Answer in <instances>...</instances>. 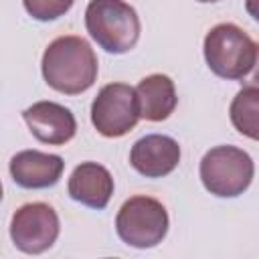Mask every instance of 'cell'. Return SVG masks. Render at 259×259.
Wrapping results in <instances>:
<instances>
[{"mask_svg": "<svg viewBox=\"0 0 259 259\" xmlns=\"http://www.w3.org/2000/svg\"><path fill=\"white\" fill-rule=\"evenodd\" d=\"M138 113L148 121H164L176 109L178 97L174 81L168 75L154 73L144 77L136 87Z\"/></svg>", "mask_w": 259, "mask_h": 259, "instance_id": "cell-12", "label": "cell"}, {"mask_svg": "<svg viewBox=\"0 0 259 259\" xmlns=\"http://www.w3.org/2000/svg\"><path fill=\"white\" fill-rule=\"evenodd\" d=\"M22 4H24V10L34 20L49 22L65 16L75 4V0H22Z\"/></svg>", "mask_w": 259, "mask_h": 259, "instance_id": "cell-14", "label": "cell"}, {"mask_svg": "<svg viewBox=\"0 0 259 259\" xmlns=\"http://www.w3.org/2000/svg\"><path fill=\"white\" fill-rule=\"evenodd\" d=\"M180 162V146L174 138L162 134H148L140 138L130 150V164L146 178L168 176Z\"/></svg>", "mask_w": 259, "mask_h": 259, "instance_id": "cell-9", "label": "cell"}, {"mask_svg": "<svg viewBox=\"0 0 259 259\" xmlns=\"http://www.w3.org/2000/svg\"><path fill=\"white\" fill-rule=\"evenodd\" d=\"M202 186L221 198L243 194L255 174L253 158L237 146H214L200 160Z\"/></svg>", "mask_w": 259, "mask_h": 259, "instance_id": "cell-4", "label": "cell"}, {"mask_svg": "<svg viewBox=\"0 0 259 259\" xmlns=\"http://www.w3.org/2000/svg\"><path fill=\"white\" fill-rule=\"evenodd\" d=\"M61 223L57 210L47 202H28L16 208L10 221V239L16 249L38 255L51 249L59 237Z\"/></svg>", "mask_w": 259, "mask_h": 259, "instance_id": "cell-7", "label": "cell"}, {"mask_svg": "<svg viewBox=\"0 0 259 259\" xmlns=\"http://www.w3.org/2000/svg\"><path fill=\"white\" fill-rule=\"evenodd\" d=\"M65 162L57 154H47L38 150H22L10 160L12 180L28 190H40L55 186L63 176Z\"/></svg>", "mask_w": 259, "mask_h": 259, "instance_id": "cell-10", "label": "cell"}, {"mask_svg": "<svg viewBox=\"0 0 259 259\" xmlns=\"http://www.w3.org/2000/svg\"><path fill=\"white\" fill-rule=\"evenodd\" d=\"M204 61L223 79H245L257 65V42L237 24L221 22L204 36Z\"/></svg>", "mask_w": 259, "mask_h": 259, "instance_id": "cell-2", "label": "cell"}, {"mask_svg": "<svg viewBox=\"0 0 259 259\" xmlns=\"http://www.w3.org/2000/svg\"><path fill=\"white\" fill-rule=\"evenodd\" d=\"M89 36L107 53L123 55L140 38V18L134 6L123 0H89L85 8Z\"/></svg>", "mask_w": 259, "mask_h": 259, "instance_id": "cell-3", "label": "cell"}, {"mask_svg": "<svg viewBox=\"0 0 259 259\" xmlns=\"http://www.w3.org/2000/svg\"><path fill=\"white\" fill-rule=\"evenodd\" d=\"M30 134L49 146H65L75 138L77 119L73 111L55 101H36L22 111Z\"/></svg>", "mask_w": 259, "mask_h": 259, "instance_id": "cell-8", "label": "cell"}, {"mask_svg": "<svg viewBox=\"0 0 259 259\" xmlns=\"http://www.w3.org/2000/svg\"><path fill=\"white\" fill-rule=\"evenodd\" d=\"M140 119L136 89L125 83H107L91 103V123L105 138H121Z\"/></svg>", "mask_w": 259, "mask_h": 259, "instance_id": "cell-6", "label": "cell"}, {"mask_svg": "<svg viewBox=\"0 0 259 259\" xmlns=\"http://www.w3.org/2000/svg\"><path fill=\"white\" fill-rule=\"evenodd\" d=\"M229 115L239 134L251 140H257L259 136V89L257 85H247L233 97Z\"/></svg>", "mask_w": 259, "mask_h": 259, "instance_id": "cell-13", "label": "cell"}, {"mask_svg": "<svg viewBox=\"0 0 259 259\" xmlns=\"http://www.w3.org/2000/svg\"><path fill=\"white\" fill-rule=\"evenodd\" d=\"M42 77L49 87L65 95L87 91L97 79V57L83 36L55 38L42 53Z\"/></svg>", "mask_w": 259, "mask_h": 259, "instance_id": "cell-1", "label": "cell"}, {"mask_svg": "<svg viewBox=\"0 0 259 259\" xmlns=\"http://www.w3.org/2000/svg\"><path fill=\"white\" fill-rule=\"evenodd\" d=\"M0 202H2V182H0Z\"/></svg>", "mask_w": 259, "mask_h": 259, "instance_id": "cell-15", "label": "cell"}, {"mask_svg": "<svg viewBox=\"0 0 259 259\" xmlns=\"http://www.w3.org/2000/svg\"><path fill=\"white\" fill-rule=\"evenodd\" d=\"M69 196L83 206L101 210L109 204L113 194L111 172L97 162H81L69 176Z\"/></svg>", "mask_w": 259, "mask_h": 259, "instance_id": "cell-11", "label": "cell"}, {"mask_svg": "<svg viewBox=\"0 0 259 259\" xmlns=\"http://www.w3.org/2000/svg\"><path fill=\"white\" fill-rule=\"evenodd\" d=\"M168 212L164 204L152 196L138 194L127 198L115 217L119 239L136 249H150L164 241L168 233Z\"/></svg>", "mask_w": 259, "mask_h": 259, "instance_id": "cell-5", "label": "cell"}, {"mask_svg": "<svg viewBox=\"0 0 259 259\" xmlns=\"http://www.w3.org/2000/svg\"><path fill=\"white\" fill-rule=\"evenodd\" d=\"M196 2H217V0H196Z\"/></svg>", "mask_w": 259, "mask_h": 259, "instance_id": "cell-16", "label": "cell"}]
</instances>
